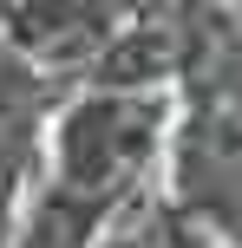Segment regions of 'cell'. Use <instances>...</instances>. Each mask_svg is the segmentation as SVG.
<instances>
[{"mask_svg":"<svg viewBox=\"0 0 242 248\" xmlns=\"http://www.w3.org/2000/svg\"><path fill=\"white\" fill-rule=\"evenodd\" d=\"M164 92H118L92 85L85 98L65 105L59 131H52V163L59 183L98 189V196H131L138 176L151 170L157 144H164Z\"/></svg>","mask_w":242,"mask_h":248,"instance_id":"6da1fadb","label":"cell"},{"mask_svg":"<svg viewBox=\"0 0 242 248\" xmlns=\"http://www.w3.org/2000/svg\"><path fill=\"white\" fill-rule=\"evenodd\" d=\"M118 0H0V39L52 72H85L92 52L112 39Z\"/></svg>","mask_w":242,"mask_h":248,"instance_id":"7a4b0ae2","label":"cell"},{"mask_svg":"<svg viewBox=\"0 0 242 248\" xmlns=\"http://www.w3.org/2000/svg\"><path fill=\"white\" fill-rule=\"evenodd\" d=\"M183 65V33H177V13L151 7V13H131L125 33H112L85 65V85H118V92H157L164 78H177Z\"/></svg>","mask_w":242,"mask_h":248,"instance_id":"3957f363","label":"cell"},{"mask_svg":"<svg viewBox=\"0 0 242 248\" xmlns=\"http://www.w3.org/2000/svg\"><path fill=\"white\" fill-rule=\"evenodd\" d=\"M125 209V196H98V189H72V183H52L39 196L33 222L20 235H7V248H92L98 229Z\"/></svg>","mask_w":242,"mask_h":248,"instance_id":"277c9868","label":"cell"},{"mask_svg":"<svg viewBox=\"0 0 242 248\" xmlns=\"http://www.w3.org/2000/svg\"><path fill=\"white\" fill-rule=\"evenodd\" d=\"M92 248H203V229H196V216L183 209V202L157 196V202H138L112 235L92 242Z\"/></svg>","mask_w":242,"mask_h":248,"instance_id":"5b68a950","label":"cell"}]
</instances>
